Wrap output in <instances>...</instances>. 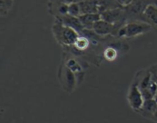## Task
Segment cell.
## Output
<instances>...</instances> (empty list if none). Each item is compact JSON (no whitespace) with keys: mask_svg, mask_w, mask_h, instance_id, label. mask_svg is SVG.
I'll use <instances>...</instances> for the list:
<instances>
[{"mask_svg":"<svg viewBox=\"0 0 157 123\" xmlns=\"http://www.w3.org/2000/svg\"><path fill=\"white\" fill-rule=\"evenodd\" d=\"M127 98H128V102L130 107L133 110L136 112H140L141 110L145 100H144L142 92L136 83L133 84L130 86Z\"/></svg>","mask_w":157,"mask_h":123,"instance_id":"obj_1","label":"cell"},{"mask_svg":"<svg viewBox=\"0 0 157 123\" xmlns=\"http://www.w3.org/2000/svg\"><path fill=\"white\" fill-rule=\"evenodd\" d=\"M157 110V102L154 98L153 99L145 100L142 109L140 112L146 117L153 118V115Z\"/></svg>","mask_w":157,"mask_h":123,"instance_id":"obj_2","label":"cell"},{"mask_svg":"<svg viewBox=\"0 0 157 123\" xmlns=\"http://www.w3.org/2000/svg\"><path fill=\"white\" fill-rule=\"evenodd\" d=\"M152 81V74L150 72H148L147 74H146L145 75L142 77L140 80L139 81V82H136L138 87L140 88V90H144L146 89L150 85V81Z\"/></svg>","mask_w":157,"mask_h":123,"instance_id":"obj_3","label":"cell"},{"mask_svg":"<svg viewBox=\"0 0 157 123\" xmlns=\"http://www.w3.org/2000/svg\"><path fill=\"white\" fill-rule=\"evenodd\" d=\"M145 26L144 25H131L128 26L127 29V35H133L135 34L140 33L141 32H144L146 29Z\"/></svg>","mask_w":157,"mask_h":123,"instance_id":"obj_4","label":"cell"},{"mask_svg":"<svg viewBox=\"0 0 157 123\" xmlns=\"http://www.w3.org/2000/svg\"><path fill=\"white\" fill-rule=\"evenodd\" d=\"M94 28L98 32L104 33V32H107L110 31V26H109L107 23H104V22H98L94 25Z\"/></svg>","mask_w":157,"mask_h":123,"instance_id":"obj_5","label":"cell"},{"mask_svg":"<svg viewBox=\"0 0 157 123\" xmlns=\"http://www.w3.org/2000/svg\"><path fill=\"white\" fill-rule=\"evenodd\" d=\"M76 46L78 49H84L87 48V46H88V41L84 38H78L76 42Z\"/></svg>","mask_w":157,"mask_h":123,"instance_id":"obj_6","label":"cell"},{"mask_svg":"<svg viewBox=\"0 0 157 123\" xmlns=\"http://www.w3.org/2000/svg\"><path fill=\"white\" fill-rule=\"evenodd\" d=\"M97 18H98V17L94 15H84V16L81 17V20H82V22L84 23V24H88V23L92 22L93 20L97 19Z\"/></svg>","mask_w":157,"mask_h":123,"instance_id":"obj_7","label":"cell"},{"mask_svg":"<svg viewBox=\"0 0 157 123\" xmlns=\"http://www.w3.org/2000/svg\"><path fill=\"white\" fill-rule=\"evenodd\" d=\"M153 118V119H154L155 121H157V110L156 111V112H155V113H154V115H153V118Z\"/></svg>","mask_w":157,"mask_h":123,"instance_id":"obj_8","label":"cell"}]
</instances>
